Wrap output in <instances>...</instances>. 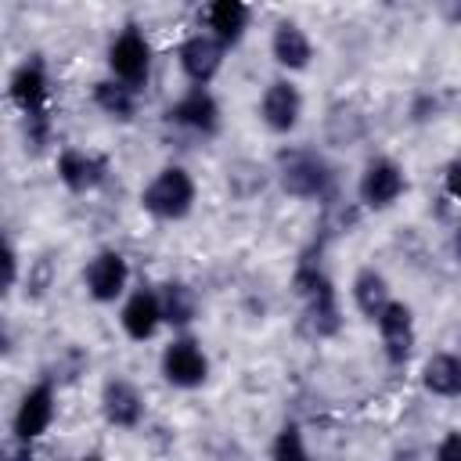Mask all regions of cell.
Here are the masks:
<instances>
[{
    "instance_id": "obj_1",
    "label": "cell",
    "mask_w": 461,
    "mask_h": 461,
    "mask_svg": "<svg viewBox=\"0 0 461 461\" xmlns=\"http://www.w3.org/2000/svg\"><path fill=\"white\" fill-rule=\"evenodd\" d=\"M292 292L299 295L303 313H306V324H310V331L317 339L339 335V328H342V303H339L335 281L324 274L321 263L303 259L295 267V274H292Z\"/></svg>"
},
{
    "instance_id": "obj_2",
    "label": "cell",
    "mask_w": 461,
    "mask_h": 461,
    "mask_svg": "<svg viewBox=\"0 0 461 461\" xmlns=\"http://www.w3.org/2000/svg\"><path fill=\"white\" fill-rule=\"evenodd\" d=\"M194 198H198V184L194 176L169 162L162 166L144 187H140V209L151 216V220H162V223H176V220H187L191 209H194Z\"/></svg>"
},
{
    "instance_id": "obj_3",
    "label": "cell",
    "mask_w": 461,
    "mask_h": 461,
    "mask_svg": "<svg viewBox=\"0 0 461 461\" xmlns=\"http://www.w3.org/2000/svg\"><path fill=\"white\" fill-rule=\"evenodd\" d=\"M274 176L281 184L285 194L292 198H328L331 194V184H335V173L328 166V158L313 148H285L277 155V166H274Z\"/></svg>"
},
{
    "instance_id": "obj_4",
    "label": "cell",
    "mask_w": 461,
    "mask_h": 461,
    "mask_svg": "<svg viewBox=\"0 0 461 461\" xmlns=\"http://www.w3.org/2000/svg\"><path fill=\"white\" fill-rule=\"evenodd\" d=\"M7 94H11V101L18 104V112L25 115V130L32 133V140L43 144V140H47V126H50V119H47L50 76H47L43 61H40V58L22 61V65L11 72V79H7Z\"/></svg>"
},
{
    "instance_id": "obj_5",
    "label": "cell",
    "mask_w": 461,
    "mask_h": 461,
    "mask_svg": "<svg viewBox=\"0 0 461 461\" xmlns=\"http://www.w3.org/2000/svg\"><path fill=\"white\" fill-rule=\"evenodd\" d=\"M151 65H155V50H151V40L144 36V29L126 25L112 36V43H108V76L115 83L140 94L151 79Z\"/></svg>"
},
{
    "instance_id": "obj_6",
    "label": "cell",
    "mask_w": 461,
    "mask_h": 461,
    "mask_svg": "<svg viewBox=\"0 0 461 461\" xmlns=\"http://www.w3.org/2000/svg\"><path fill=\"white\" fill-rule=\"evenodd\" d=\"M209 371H212L209 353H205V346H202L194 335L180 331V335H173V339L162 346L158 375H162L173 389H202L205 378H209Z\"/></svg>"
},
{
    "instance_id": "obj_7",
    "label": "cell",
    "mask_w": 461,
    "mask_h": 461,
    "mask_svg": "<svg viewBox=\"0 0 461 461\" xmlns=\"http://www.w3.org/2000/svg\"><path fill=\"white\" fill-rule=\"evenodd\" d=\"M407 191V173L396 158L389 155H375L364 162L360 176H357V202L371 212H385L393 209Z\"/></svg>"
},
{
    "instance_id": "obj_8",
    "label": "cell",
    "mask_w": 461,
    "mask_h": 461,
    "mask_svg": "<svg viewBox=\"0 0 461 461\" xmlns=\"http://www.w3.org/2000/svg\"><path fill=\"white\" fill-rule=\"evenodd\" d=\"M130 259L119 249H97L83 267V288L97 306L122 303V295L130 292Z\"/></svg>"
},
{
    "instance_id": "obj_9",
    "label": "cell",
    "mask_w": 461,
    "mask_h": 461,
    "mask_svg": "<svg viewBox=\"0 0 461 461\" xmlns=\"http://www.w3.org/2000/svg\"><path fill=\"white\" fill-rule=\"evenodd\" d=\"M54 418H58V393L50 382H36L18 396L14 414H11V432L22 447H29L50 432Z\"/></svg>"
},
{
    "instance_id": "obj_10",
    "label": "cell",
    "mask_w": 461,
    "mask_h": 461,
    "mask_svg": "<svg viewBox=\"0 0 461 461\" xmlns=\"http://www.w3.org/2000/svg\"><path fill=\"white\" fill-rule=\"evenodd\" d=\"M371 324L378 328L385 360H389L393 367H407V360L414 357V346H418V324H414V310H411V303L393 299Z\"/></svg>"
},
{
    "instance_id": "obj_11",
    "label": "cell",
    "mask_w": 461,
    "mask_h": 461,
    "mask_svg": "<svg viewBox=\"0 0 461 461\" xmlns=\"http://www.w3.org/2000/svg\"><path fill=\"white\" fill-rule=\"evenodd\" d=\"M256 112H259V122H263L270 133L288 137V133H295V126L303 122V90H299L288 76L270 79V83L263 86V97H259Z\"/></svg>"
},
{
    "instance_id": "obj_12",
    "label": "cell",
    "mask_w": 461,
    "mask_h": 461,
    "mask_svg": "<svg viewBox=\"0 0 461 461\" xmlns=\"http://www.w3.org/2000/svg\"><path fill=\"white\" fill-rule=\"evenodd\" d=\"M169 122H176L180 130L187 133H198V137H216L220 126H223V112H220V101L209 86H187L173 104H169Z\"/></svg>"
},
{
    "instance_id": "obj_13",
    "label": "cell",
    "mask_w": 461,
    "mask_h": 461,
    "mask_svg": "<svg viewBox=\"0 0 461 461\" xmlns=\"http://www.w3.org/2000/svg\"><path fill=\"white\" fill-rule=\"evenodd\" d=\"M54 173H58V180H61L65 191H72V194H90V191H97V187L104 184V176H108V158L97 155V151H90V148L68 144V148L58 151Z\"/></svg>"
},
{
    "instance_id": "obj_14",
    "label": "cell",
    "mask_w": 461,
    "mask_h": 461,
    "mask_svg": "<svg viewBox=\"0 0 461 461\" xmlns=\"http://www.w3.org/2000/svg\"><path fill=\"white\" fill-rule=\"evenodd\" d=\"M223 58H227V50L209 32H202V29L184 36L180 47H176V65H180V72H184V79L191 86H209L220 76Z\"/></svg>"
},
{
    "instance_id": "obj_15",
    "label": "cell",
    "mask_w": 461,
    "mask_h": 461,
    "mask_svg": "<svg viewBox=\"0 0 461 461\" xmlns=\"http://www.w3.org/2000/svg\"><path fill=\"white\" fill-rule=\"evenodd\" d=\"M119 328L130 342H148L162 331V310H158V295L155 288L140 285V288H130L119 303Z\"/></svg>"
},
{
    "instance_id": "obj_16",
    "label": "cell",
    "mask_w": 461,
    "mask_h": 461,
    "mask_svg": "<svg viewBox=\"0 0 461 461\" xmlns=\"http://www.w3.org/2000/svg\"><path fill=\"white\" fill-rule=\"evenodd\" d=\"M101 414L112 429H137L148 414V403H144V393L130 382V378H108L101 385Z\"/></svg>"
},
{
    "instance_id": "obj_17",
    "label": "cell",
    "mask_w": 461,
    "mask_h": 461,
    "mask_svg": "<svg viewBox=\"0 0 461 461\" xmlns=\"http://www.w3.org/2000/svg\"><path fill=\"white\" fill-rule=\"evenodd\" d=\"M202 22H205L202 32H209L223 50H230L245 40L249 22H252V7L241 0H212L202 7Z\"/></svg>"
},
{
    "instance_id": "obj_18",
    "label": "cell",
    "mask_w": 461,
    "mask_h": 461,
    "mask_svg": "<svg viewBox=\"0 0 461 461\" xmlns=\"http://www.w3.org/2000/svg\"><path fill=\"white\" fill-rule=\"evenodd\" d=\"M270 58H274L277 68H285V72H303V68H310V61H313V40H310V32H306L299 22H292V18L277 22L274 32H270Z\"/></svg>"
},
{
    "instance_id": "obj_19",
    "label": "cell",
    "mask_w": 461,
    "mask_h": 461,
    "mask_svg": "<svg viewBox=\"0 0 461 461\" xmlns=\"http://www.w3.org/2000/svg\"><path fill=\"white\" fill-rule=\"evenodd\" d=\"M349 299H353V306H357L360 317L375 321L396 295H393L389 277H385L382 270H375V267H360V270L353 274V281H349Z\"/></svg>"
},
{
    "instance_id": "obj_20",
    "label": "cell",
    "mask_w": 461,
    "mask_h": 461,
    "mask_svg": "<svg viewBox=\"0 0 461 461\" xmlns=\"http://www.w3.org/2000/svg\"><path fill=\"white\" fill-rule=\"evenodd\" d=\"M155 295H158V310H162V328L184 331V328L194 324V317H198V292L187 281H162L155 288Z\"/></svg>"
},
{
    "instance_id": "obj_21",
    "label": "cell",
    "mask_w": 461,
    "mask_h": 461,
    "mask_svg": "<svg viewBox=\"0 0 461 461\" xmlns=\"http://www.w3.org/2000/svg\"><path fill=\"white\" fill-rule=\"evenodd\" d=\"M421 385L439 400H454L461 393V357L450 349H436L421 360Z\"/></svg>"
},
{
    "instance_id": "obj_22",
    "label": "cell",
    "mask_w": 461,
    "mask_h": 461,
    "mask_svg": "<svg viewBox=\"0 0 461 461\" xmlns=\"http://www.w3.org/2000/svg\"><path fill=\"white\" fill-rule=\"evenodd\" d=\"M90 101H94V108H97L104 119H112V122H133L137 104H140V94L130 90V86H122V83H115L112 76H104V79L94 83Z\"/></svg>"
},
{
    "instance_id": "obj_23",
    "label": "cell",
    "mask_w": 461,
    "mask_h": 461,
    "mask_svg": "<svg viewBox=\"0 0 461 461\" xmlns=\"http://www.w3.org/2000/svg\"><path fill=\"white\" fill-rule=\"evenodd\" d=\"M270 461H313L310 457V447H306V436L295 421H285L274 439H270Z\"/></svg>"
},
{
    "instance_id": "obj_24",
    "label": "cell",
    "mask_w": 461,
    "mask_h": 461,
    "mask_svg": "<svg viewBox=\"0 0 461 461\" xmlns=\"http://www.w3.org/2000/svg\"><path fill=\"white\" fill-rule=\"evenodd\" d=\"M22 281V256L14 249V241L0 230V299L11 295V288Z\"/></svg>"
},
{
    "instance_id": "obj_25",
    "label": "cell",
    "mask_w": 461,
    "mask_h": 461,
    "mask_svg": "<svg viewBox=\"0 0 461 461\" xmlns=\"http://www.w3.org/2000/svg\"><path fill=\"white\" fill-rule=\"evenodd\" d=\"M50 285H54V259L50 256L32 259L29 263V274H25V295L29 299H43Z\"/></svg>"
},
{
    "instance_id": "obj_26",
    "label": "cell",
    "mask_w": 461,
    "mask_h": 461,
    "mask_svg": "<svg viewBox=\"0 0 461 461\" xmlns=\"http://www.w3.org/2000/svg\"><path fill=\"white\" fill-rule=\"evenodd\" d=\"M432 461H461V432L447 429L439 436V443L432 447Z\"/></svg>"
},
{
    "instance_id": "obj_27",
    "label": "cell",
    "mask_w": 461,
    "mask_h": 461,
    "mask_svg": "<svg viewBox=\"0 0 461 461\" xmlns=\"http://www.w3.org/2000/svg\"><path fill=\"white\" fill-rule=\"evenodd\" d=\"M76 461H104L101 454H83V457H76Z\"/></svg>"
},
{
    "instance_id": "obj_28",
    "label": "cell",
    "mask_w": 461,
    "mask_h": 461,
    "mask_svg": "<svg viewBox=\"0 0 461 461\" xmlns=\"http://www.w3.org/2000/svg\"><path fill=\"white\" fill-rule=\"evenodd\" d=\"M0 349H7V331H4V324H0Z\"/></svg>"
}]
</instances>
